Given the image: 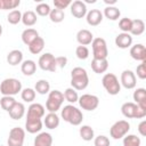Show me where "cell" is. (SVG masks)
I'll use <instances>...</instances> for the list:
<instances>
[{
  "mask_svg": "<svg viewBox=\"0 0 146 146\" xmlns=\"http://www.w3.org/2000/svg\"><path fill=\"white\" fill-rule=\"evenodd\" d=\"M15 103H16V99L13 96H2L0 99V107L6 112H9L11 107L15 105Z\"/></svg>",
  "mask_w": 146,
  "mask_h": 146,
  "instance_id": "obj_34",
  "label": "cell"
},
{
  "mask_svg": "<svg viewBox=\"0 0 146 146\" xmlns=\"http://www.w3.org/2000/svg\"><path fill=\"white\" fill-rule=\"evenodd\" d=\"M71 1L70 0H54V6L55 8L57 9H60V10H64L66 7L71 6Z\"/></svg>",
  "mask_w": 146,
  "mask_h": 146,
  "instance_id": "obj_46",
  "label": "cell"
},
{
  "mask_svg": "<svg viewBox=\"0 0 146 146\" xmlns=\"http://www.w3.org/2000/svg\"><path fill=\"white\" fill-rule=\"evenodd\" d=\"M130 56L135 60L138 62H144L146 60V49L143 43H136L131 46L130 48Z\"/></svg>",
  "mask_w": 146,
  "mask_h": 146,
  "instance_id": "obj_15",
  "label": "cell"
},
{
  "mask_svg": "<svg viewBox=\"0 0 146 146\" xmlns=\"http://www.w3.org/2000/svg\"><path fill=\"white\" fill-rule=\"evenodd\" d=\"M1 34H2V25L0 24V36H1Z\"/></svg>",
  "mask_w": 146,
  "mask_h": 146,
  "instance_id": "obj_50",
  "label": "cell"
},
{
  "mask_svg": "<svg viewBox=\"0 0 146 146\" xmlns=\"http://www.w3.org/2000/svg\"><path fill=\"white\" fill-rule=\"evenodd\" d=\"M71 8V14L75 17V18H82L87 15L88 9H87V5L81 1V0H75L71 3L70 6Z\"/></svg>",
  "mask_w": 146,
  "mask_h": 146,
  "instance_id": "obj_13",
  "label": "cell"
},
{
  "mask_svg": "<svg viewBox=\"0 0 146 146\" xmlns=\"http://www.w3.org/2000/svg\"><path fill=\"white\" fill-rule=\"evenodd\" d=\"M49 18H50V21H51L52 23H60V22H63L64 18H65V13H64V10L54 8V9L50 10Z\"/></svg>",
  "mask_w": 146,
  "mask_h": 146,
  "instance_id": "obj_35",
  "label": "cell"
},
{
  "mask_svg": "<svg viewBox=\"0 0 146 146\" xmlns=\"http://www.w3.org/2000/svg\"><path fill=\"white\" fill-rule=\"evenodd\" d=\"M130 130V123L125 120L116 121L110 129V135L113 139H121L123 138Z\"/></svg>",
  "mask_w": 146,
  "mask_h": 146,
  "instance_id": "obj_8",
  "label": "cell"
},
{
  "mask_svg": "<svg viewBox=\"0 0 146 146\" xmlns=\"http://www.w3.org/2000/svg\"><path fill=\"white\" fill-rule=\"evenodd\" d=\"M145 31V22L143 19H132L131 22V29H130V34L132 35H141Z\"/></svg>",
  "mask_w": 146,
  "mask_h": 146,
  "instance_id": "obj_27",
  "label": "cell"
},
{
  "mask_svg": "<svg viewBox=\"0 0 146 146\" xmlns=\"http://www.w3.org/2000/svg\"><path fill=\"white\" fill-rule=\"evenodd\" d=\"M131 22L132 19L128 18V17H123L119 21V29L123 32V33H129L130 29H131Z\"/></svg>",
  "mask_w": 146,
  "mask_h": 146,
  "instance_id": "obj_42",
  "label": "cell"
},
{
  "mask_svg": "<svg viewBox=\"0 0 146 146\" xmlns=\"http://www.w3.org/2000/svg\"><path fill=\"white\" fill-rule=\"evenodd\" d=\"M115 44L116 47L121 48V49H127L129 47H131L132 44V36L130 33H120L116 35L115 38Z\"/></svg>",
  "mask_w": 146,
  "mask_h": 146,
  "instance_id": "obj_19",
  "label": "cell"
},
{
  "mask_svg": "<svg viewBox=\"0 0 146 146\" xmlns=\"http://www.w3.org/2000/svg\"><path fill=\"white\" fill-rule=\"evenodd\" d=\"M63 103H64L63 92L59 90H50L46 102V108L49 111V113H56L58 110H60Z\"/></svg>",
  "mask_w": 146,
  "mask_h": 146,
  "instance_id": "obj_5",
  "label": "cell"
},
{
  "mask_svg": "<svg viewBox=\"0 0 146 146\" xmlns=\"http://www.w3.org/2000/svg\"><path fill=\"white\" fill-rule=\"evenodd\" d=\"M104 2L107 5L106 7H110V6H114L116 3V0H104Z\"/></svg>",
  "mask_w": 146,
  "mask_h": 146,
  "instance_id": "obj_49",
  "label": "cell"
},
{
  "mask_svg": "<svg viewBox=\"0 0 146 146\" xmlns=\"http://www.w3.org/2000/svg\"><path fill=\"white\" fill-rule=\"evenodd\" d=\"M94 40V34L87 30V29H82L80 31H78L76 33V41L79 42L80 46H88Z\"/></svg>",
  "mask_w": 146,
  "mask_h": 146,
  "instance_id": "obj_18",
  "label": "cell"
},
{
  "mask_svg": "<svg viewBox=\"0 0 146 146\" xmlns=\"http://www.w3.org/2000/svg\"><path fill=\"white\" fill-rule=\"evenodd\" d=\"M94 145L95 146H110L111 143H110L108 137H106L104 135H99L94 138Z\"/></svg>",
  "mask_w": 146,
  "mask_h": 146,
  "instance_id": "obj_44",
  "label": "cell"
},
{
  "mask_svg": "<svg viewBox=\"0 0 146 146\" xmlns=\"http://www.w3.org/2000/svg\"><path fill=\"white\" fill-rule=\"evenodd\" d=\"M102 84L105 88V90L110 95H112V96H115V95H117L121 91L120 81L116 78V75L113 74V73H106V74H104V76L102 79Z\"/></svg>",
  "mask_w": 146,
  "mask_h": 146,
  "instance_id": "obj_6",
  "label": "cell"
},
{
  "mask_svg": "<svg viewBox=\"0 0 146 146\" xmlns=\"http://www.w3.org/2000/svg\"><path fill=\"white\" fill-rule=\"evenodd\" d=\"M132 98L137 105L146 108V89L145 88H137L133 91Z\"/></svg>",
  "mask_w": 146,
  "mask_h": 146,
  "instance_id": "obj_28",
  "label": "cell"
},
{
  "mask_svg": "<svg viewBox=\"0 0 146 146\" xmlns=\"http://www.w3.org/2000/svg\"><path fill=\"white\" fill-rule=\"evenodd\" d=\"M39 36V33L33 27H27L22 32V41L23 43H25L26 46H29L34 39H36Z\"/></svg>",
  "mask_w": 146,
  "mask_h": 146,
  "instance_id": "obj_26",
  "label": "cell"
},
{
  "mask_svg": "<svg viewBox=\"0 0 146 146\" xmlns=\"http://www.w3.org/2000/svg\"><path fill=\"white\" fill-rule=\"evenodd\" d=\"M103 13L99 10V9H91L87 13L86 15V19H87V23L90 25V26H97L102 23L103 21Z\"/></svg>",
  "mask_w": 146,
  "mask_h": 146,
  "instance_id": "obj_16",
  "label": "cell"
},
{
  "mask_svg": "<svg viewBox=\"0 0 146 146\" xmlns=\"http://www.w3.org/2000/svg\"><path fill=\"white\" fill-rule=\"evenodd\" d=\"M78 103L82 110L86 111H95L99 105V98L96 95L91 94H83L79 97Z\"/></svg>",
  "mask_w": 146,
  "mask_h": 146,
  "instance_id": "obj_9",
  "label": "cell"
},
{
  "mask_svg": "<svg viewBox=\"0 0 146 146\" xmlns=\"http://www.w3.org/2000/svg\"><path fill=\"white\" fill-rule=\"evenodd\" d=\"M140 138L136 135H125L123 137V146H140Z\"/></svg>",
  "mask_w": 146,
  "mask_h": 146,
  "instance_id": "obj_38",
  "label": "cell"
},
{
  "mask_svg": "<svg viewBox=\"0 0 146 146\" xmlns=\"http://www.w3.org/2000/svg\"><path fill=\"white\" fill-rule=\"evenodd\" d=\"M44 116V106L39 103H32L27 108L26 119H42Z\"/></svg>",
  "mask_w": 146,
  "mask_h": 146,
  "instance_id": "obj_14",
  "label": "cell"
},
{
  "mask_svg": "<svg viewBox=\"0 0 146 146\" xmlns=\"http://www.w3.org/2000/svg\"><path fill=\"white\" fill-rule=\"evenodd\" d=\"M121 113L127 119H144L146 116V108L133 102H127L121 106Z\"/></svg>",
  "mask_w": 146,
  "mask_h": 146,
  "instance_id": "obj_3",
  "label": "cell"
},
{
  "mask_svg": "<svg viewBox=\"0 0 146 146\" xmlns=\"http://www.w3.org/2000/svg\"><path fill=\"white\" fill-rule=\"evenodd\" d=\"M55 62H56V66L59 68H64L67 65V57L65 56H58L55 57Z\"/></svg>",
  "mask_w": 146,
  "mask_h": 146,
  "instance_id": "obj_47",
  "label": "cell"
},
{
  "mask_svg": "<svg viewBox=\"0 0 146 146\" xmlns=\"http://www.w3.org/2000/svg\"><path fill=\"white\" fill-rule=\"evenodd\" d=\"M138 132H139L140 136H143V137L146 136V120H143V121L138 124Z\"/></svg>",
  "mask_w": 146,
  "mask_h": 146,
  "instance_id": "obj_48",
  "label": "cell"
},
{
  "mask_svg": "<svg viewBox=\"0 0 146 146\" xmlns=\"http://www.w3.org/2000/svg\"><path fill=\"white\" fill-rule=\"evenodd\" d=\"M23 62V52L18 49H14L8 52L7 55V63L11 66H16L18 64H22Z\"/></svg>",
  "mask_w": 146,
  "mask_h": 146,
  "instance_id": "obj_23",
  "label": "cell"
},
{
  "mask_svg": "<svg viewBox=\"0 0 146 146\" xmlns=\"http://www.w3.org/2000/svg\"><path fill=\"white\" fill-rule=\"evenodd\" d=\"M22 91V82L15 78H7L0 84V92L3 96H15Z\"/></svg>",
  "mask_w": 146,
  "mask_h": 146,
  "instance_id": "obj_4",
  "label": "cell"
},
{
  "mask_svg": "<svg viewBox=\"0 0 146 146\" xmlns=\"http://www.w3.org/2000/svg\"><path fill=\"white\" fill-rule=\"evenodd\" d=\"M75 55L79 59L84 60L89 57V49L86 46H78L75 49Z\"/></svg>",
  "mask_w": 146,
  "mask_h": 146,
  "instance_id": "obj_43",
  "label": "cell"
},
{
  "mask_svg": "<svg viewBox=\"0 0 146 146\" xmlns=\"http://www.w3.org/2000/svg\"><path fill=\"white\" fill-rule=\"evenodd\" d=\"M89 84V76L83 67L76 66L71 71V86L76 91L84 90Z\"/></svg>",
  "mask_w": 146,
  "mask_h": 146,
  "instance_id": "obj_1",
  "label": "cell"
},
{
  "mask_svg": "<svg viewBox=\"0 0 146 146\" xmlns=\"http://www.w3.org/2000/svg\"><path fill=\"white\" fill-rule=\"evenodd\" d=\"M60 116L65 122H67V123H70L72 125H80L82 123V120H83L82 112L78 107L73 106L72 104L65 105L62 108Z\"/></svg>",
  "mask_w": 146,
  "mask_h": 146,
  "instance_id": "obj_2",
  "label": "cell"
},
{
  "mask_svg": "<svg viewBox=\"0 0 146 146\" xmlns=\"http://www.w3.org/2000/svg\"><path fill=\"white\" fill-rule=\"evenodd\" d=\"M8 113H9V116L13 120H21L25 115V106H24L23 103L16 102L15 105L11 107V110Z\"/></svg>",
  "mask_w": 146,
  "mask_h": 146,
  "instance_id": "obj_21",
  "label": "cell"
},
{
  "mask_svg": "<svg viewBox=\"0 0 146 146\" xmlns=\"http://www.w3.org/2000/svg\"><path fill=\"white\" fill-rule=\"evenodd\" d=\"M34 90H35V92H38L40 95H47L50 91V83L47 80L41 79V80L36 81V83L34 86Z\"/></svg>",
  "mask_w": 146,
  "mask_h": 146,
  "instance_id": "obj_33",
  "label": "cell"
},
{
  "mask_svg": "<svg viewBox=\"0 0 146 146\" xmlns=\"http://www.w3.org/2000/svg\"><path fill=\"white\" fill-rule=\"evenodd\" d=\"M50 10V6L46 2H40L35 7V14H38L39 16H49Z\"/></svg>",
  "mask_w": 146,
  "mask_h": 146,
  "instance_id": "obj_40",
  "label": "cell"
},
{
  "mask_svg": "<svg viewBox=\"0 0 146 146\" xmlns=\"http://www.w3.org/2000/svg\"><path fill=\"white\" fill-rule=\"evenodd\" d=\"M0 1H1V9L2 10H8V9L15 10L21 5L19 0H0Z\"/></svg>",
  "mask_w": 146,
  "mask_h": 146,
  "instance_id": "obj_41",
  "label": "cell"
},
{
  "mask_svg": "<svg viewBox=\"0 0 146 146\" xmlns=\"http://www.w3.org/2000/svg\"><path fill=\"white\" fill-rule=\"evenodd\" d=\"M91 68L97 74L105 73L107 71V68H108V60L107 59H96V58H92V60H91Z\"/></svg>",
  "mask_w": 146,
  "mask_h": 146,
  "instance_id": "obj_22",
  "label": "cell"
},
{
  "mask_svg": "<svg viewBox=\"0 0 146 146\" xmlns=\"http://www.w3.org/2000/svg\"><path fill=\"white\" fill-rule=\"evenodd\" d=\"M0 146H3V145H0Z\"/></svg>",
  "mask_w": 146,
  "mask_h": 146,
  "instance_id": "obj_51",
  "label": "cell"
},
{
  "mask_svg": "<svg viewBox=\"0 0 146 146\" xmlns=\"http://www.w3.org/2000/svg\"><path fill=\"white\" fill-rule=\"evenodd\" d=\"M44 48V40L41 36H38L36 39H34L30 44H29V50L31 54L33 55H38L40 54Z\"/></svg>",
  "mask_w": 146,
  "mask_h": 146,
  "instance_id": "obj_29",
  "label": "cell"
},
{
  "mask_svg": "<svg viewBox=\"0 0 146 146\" xmlns=\"http://www.w3.org/2000/svg\"><path fill=\"white\" fill-rule=\"evenodd\" d=\"M103 16H105L110 21H117L120 18V16H121V11H120V9L117 7L110 6V7H105Z\"/></svg>",
  "mask_w": 146,
  "mask_h": 146,
  "instance_id": "obj_31",
  "label": "cell"
},
{
  "mask_svg": "<svg viewBox=\"0 0 146 146\" xmlns=\"http://www.w3.org/2000/svg\"><path fill=\"white\" fill-rule=\"evenodd\" d=\"M120 84L125 89H133L137 84V78L136 74L131 70H124L121 73L120 78Z\"/></svg>",
  "mask_w": 146,
  "mask_h": 146,
  "instance_id": "obj_12",
  "label": "cell"
},
{
  "mask_svg": "<svg viewBox=\"0 0 146 146\" xmlns=\"http://www.w3.org/2000/svg\"><path fill=\"white\" fill-rule=\"evenodd\" d=\"M92 47V56L96 59H107L108 49L105 39L103 38H94L91 42Z\"/></svg>",
  "mask_w": 146,
  "mask_h": 146,
  "instance_id": "obj_7",
  "label": "cell"
},
{
  "mask_svg": "<svg viewBox=\"0 0 146 146\" xmlns=\"http://www.w3.org/2000/svg\"><path fill=\"white\" fill-rule=\"evenodd\" d=\"M36 21H38L36 14L33 10H27V11H25V13L22 14V23L25 26H27V27H31V26L35 25Z\"/></svg>",
  "mask_w": 146,
  "mask_h": 146,
  "instance_id": "obj_30",
  "label": "cell"
},
{
  "mask_svg": "<svg viewBox=\"0 0 146 146\" xmlns=\"http://www.w3.org/2000/svg\"><path fill=\"white\" fill-rule=\"evenodd\" d=\"M43 122L41 119H26L25 121V130L29 133H36L40 132L42 129Z\"/></svg>",
  "mask_w": 146,
  "mask_h": 146,
  "instance_id": "obj_17",
  "label": "cell"
},
{
  "mask_svg": "<svg viewBox=\"0 0 146 146\" xmlns=\"http://www.w3.org/2000/svg\"><path fill=\"white\" fill-rule=\"evenodd\" d=\"M64 99L65 100H67L68 103H71V104H74V103H76L78 102V99H79V95H78V91L75 90V89H73L72 87L71 88H67V89H65V91H64Z\"/></svg>",
  "mask_w": 146,
  "mask_h": 146,
  "instance_id": "obj_36",
  "label": "cell"
},
{
  "mask_svg": "<svg viewBox=\"0 0 146 146\" xmlns=\"http://www.w3.org/2000/svg\"><path fill=\"white\" fill-rule=\"evenodd\" d=\"M59 122H60V119L56 113H48L43 119V124L46 125V128L50 130L56 129L59 125Z\"/></svg>",
  "mask_w": 146,
  "mask_h": 146,
  "instance_id": "obj_24",
  "label": "cell"
},
{
  "mask_svg": "<svg viewBox=\"0 0 146 146\" xmlns=\"http://www.w3.org/2000/svg\"><path fill=\"white\" fill-rule=\"evenodd\" d=\"M7 21H8L9 24H13V25L18 24L19 22H22V13L18 9L9 11V14L7 16Z\"/></svg>",
  "mask_w": 146,
  "mask_h": 146,
  "instance_id": "obj_39",
  "label": "cell"
},
{
  "mask_svg": "<svg viewBox=\"0 0 146 146\" xmlns=\"http://www.w3.org/2000/svg\"><path fill=\"white\" fill-rule=\"evenodd\" d=\"M136 73H137V76L140 79V80H145L146 79V62H141L137 68H136Z\"/></svg>",
  "mask_w": 146,
  "mask_h": 146,
  "instance_id": "obj_45",
  "label": "cell"
},
{
  "mask_svg": "<svg viewBox=\"0 0 146 146\" xmlns=\"http://www.w3.org/2000/svg\"><path fill=\"white\" fill-rule=\"evenodd\" d=\"M38 65L41 70L48 71V72H55L57 68L56 62H55V56L50 52H44L43 55H41L38 60Z\"/></svg>",
  "mask_w": 146,
  "mask_h": 146,
  "instance_id": "obj_11",
  "label": "cell"
},
{
  "mask_svg": "<svg viewBox=\"0 0 146 146\" xmlns=\"http://www.w3.org/2000/svg\"><path fill=\"white\" fill-rule=\"evenodd\" d=\"M35 70H36V64L34 60L32 59H26V60H23L22 64H21V71L24 75L26 76H31L35 73Z\"/></svg>",
  "mask_w": 146,
  "mask_h": 146,
  "instance_id": "obj_25",
  "label": "cell"
},
{
  "mask_svg": "<svg viewBox=\"0 0 146 146\" xmlns=\"http://www.w3.org/2000/svg\"><path fill=\"white\" fill-rule=\"evenodd\" d=\"M79 133H80V137L84 140V141H90L95 138V131L94 129L88 125V124H84V125H81L80 129H79Z\"/></svg>",
  "mask_w": 146,
  "mask_h": 146,
  "instance_id": "obj_32",
  "label": "cell"
},
{
  "mask_svg": "<svg viewBox=\"0 0 146 146\" xmlns=\"http://www.w3.org/2000/svg\"><path fill=\"white\" fill-rule=\"evenodd\" d=\"M52 145V136L49 132H40L34 138L33 146H51Z\"/></svg>",
  "mask_w": 146,
  "mask_h": 146,
  "instance_id": "obj_20",
  "label": "cell"
},
{
  "mask_svg": "<svg viewBox=\"0 0 146 146\" xmlns=\"http://www.w3.org/2000/svg\"><path fill=\"white\" fill-rule=\"evenodd\" d=\"M25 139V130L19 127H15L9 131V137L7 140L8 146H23Z\"/></svg>",
  "mask_w": 146,
  "mask_h": 146,
  "instance_id": "obj_10",
  "label": "cell"
},
{
  "mask_svg": "<svg viewBox=\"0 0 146 146\" xmlns=\"http://www.w3.org/2000/svg\"><path fill=\"white\" fill-rule=\"evenodd\" d=\"M35 95H36V92L32 88H25V89H22V91H21V97L26 103H32L35 99Z\"/></svg>",
  "mask_w": 146,
  "mask_h": 146,
  "instance_id": "obj_37",
  "label": "cell"
}]
</instances>
